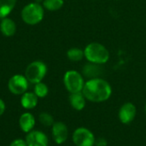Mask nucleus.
Masks as SVG:
<instances>
[{
    "instance_id": "obj_1",
    "label": "nucleus",
    "mask_w": 146,
    "mask_h": 146,
    "mask_svg": "<svg viewBox=\"0 0 146 146\" xmlns=\"http://www.w3.org/2000/svg\"><path fill=\"white\" fill-rule=\"evenodd\" d=\"M82 93L87 101L92 103H103L110 99L112 95L110 84L100 78L91 79L86 81Z\"/></svg>"
},
{
    "instance_id": "obj_2",
    "label": "nucleus",
    "mask_w": 146,
    "mask_h": 146,
    "mask_svg": "<svg viewBox=\"0 0 146 146\" xmlns=\"http://www.w3.org/2000/svg\"><path fill=\"white\" fill-rule=\"evenodd\" d=\"M84 55L88 62L98 65H104L110 60V51L104 44L98 42L88 44L84 49Z\"/></svg>"
},
{
    "instance_id": "obj_3",
    "label": "nucleus",
    "mask_w": 146,
    "mask_h": 146,
    "mask_svg": "<svg viewBox=\"0 0 146 146\" xmlns=\"http://www.w3.org/2000/svg\"><path fill=\"white\" fill-rule=\"evenodd\" d=\"M44 8L38 3H30L21 10V19L28 25H36L42 21L44 15Z\"/></svg>"
},
{
    "instance_id": "obj_4",
    "label": "nucleus",
    "mask_w": 146,
    "mask_h": 146,
    "mask_svg": "<svg viewBox=\"0 0 146 146\" xmlns=\"http://www.w3.org/2000/svg\"><path fill=\"white\" fill-rule=\"evenodd\" d=\"M85 83L84 76L76 70H68L64 74L63 84L69 93L82 92Z\"/></svg>"
},
{
    "instance_id": "obj_5",
    "label": "nucleus",
    "mask_w": 146,
    "mask_h": 146,
    "mask_svg": "<svg viewBox=\"0 0 146 146\" xmlns=\"http://www.w3.org/2000/svg\"><path fill=\"white\" fill-rule=\"evenodd\" d=\"M47 74V66L42 61H34L26 68L25 76L29 83L37 84L41 82Z\"/></svg>"
},
{
    "instance_id": "obj_6",
    "label": "nucleus",
    "mask_w": 146,
    "mask_h": 146,
    "mask_svg": "<svg viewBox=\"0 0 146 146\" xmlns=\"http://www.w3.org/2000/svg\"><path fill=\"white\" fill-rule=\"evenodd\" d=\"M72 139L75 146H94L96 138L91 130L81 127L74 131Z\"/></svg>"
},
{
    "instance_id": "obj_7",
    "label": "nucleus",
    "mask_w": 146,
    "mask_h": 146,
    "mask_svg": "<svg viewBox=\"0 0 146 146\" xmlns=\"http://www.w3.org/2000/svg\"><path fill=\"white\" fill-rule=\"evenodd\" d=\"M28 85L29 82L25 75L15 74L9 80L8 88L14 95H22L27 91Z\"/></svg>"
},
{
    "instance_id": "obj_8",
    "label": "nucleus",
    "mask_w": 146,
    "mask_h": 146,
    "mask_svg": "<svg viewBox=\"0 0 146 146\" xmlns=\"http://www.w3.org/2000/svg\"><path fill=\"white\" fill-rule=\"evenodd\" d=\"M52 139L57 145H62L68 138V129L65 123L62 121L54 122L51 127Z\"/></svg>"
},
{
    "instance_id": "obj_9",
    "label": "nucleus",
    "mask_w": 146,
    "mask_h": 146,
    "mask_svg": "<svg viewBox=\"0 0 146 146\" xmlns=\"http://www.w3.org/2000/svg\"><path fill=\"white\" fill-rule=\"evenodd\" d=\"M137 109L136 106L132 103H125L119 110L118 116L119 120L122 124L127 125L133 122L136 117Z\"/></svg>"
},
{
    "instance_id": "obj_10",
    "label": "nucleus",
    "mask_w": 146,
    "mask_h": 146,
    "mask_svg": "<svg viewBox=\"0 0 146 146\" xmlns=\"http://www.w3.org/2000/svg\"><path fill=\"white\" fill-rule=\"evenodd\" d=\"M25 141L27 146L49 145V139L47 135L39 130H33L27 133Z\"/></svg>"
},
{
    "instance_id": "obj_11",
    "label": "nucleus",
    "mask_w": 146,
    "mask_h": 146,
    "mask_svg": "<svg viewBox=\"0 0 146 146\" xmlns=\"http://www.w3.org/2000/svg\"><path fill=\"white\" fill-rule=\"evenodd\" d=\"M35 124L36 120L32 113L26 112L21 115L19 118V127L23 133H28L29 132L33 131L35 127Z\"/></svg>"
},
{
    "instance_id": "obj_12",
    "label": "nucleus",
    "mask_w": 146,
    "mask_h": 146,
    "mask_svg": "<svg viewBox=\"0 0 146 146\" xmlns=\"http://www.w3.org/2000/svg\"><path fill=\"white\" fill-rule=\"evenodd\" d=\"M103 74V68L101 65L88 62L83 67L82 69V75L86 78L95 79V78H100Z\"/></svg>"
},
{
    "instance_id": "obj_13",
    "label": "nucleus",
    "mask_w": 146,
    "mask_h": 146,
    "mask_svg": "<svg viewBox=\"0 0 146 146\" xmlns=\"http://www.w3.org/2000/svg\"><path fill=\"white\" fill-rule=\"evenodd\" d=\"M38 102V98L35 95L34 92H26L24 94L21 95V105L23 109L30 110L34 109Z\"/></svg>"
},
{
    "instance_id": "obj_14",
    "label": "nucleus",
    "mask_w": 146,
    "mask_h": 146,
    "mask_svg": "<svg viewBox=\"0 0 146 146\" xmlns=\"http://www.w3.org/2000/svg\"><path fill=\"white\" fill-rule=\"evenodd\" d=\"M0 31L3 36L11 37V36L15 35V33L16 25H15V21L9 17L3 18L0 22Z\"/></svg>"
},
{
    "instance_id": "obj_15",
    "label": "nucleus",
    "mask_w": 146,
    "mask_h": 146,
    "mask_svg": "<svg viewBox=\"0 0 146 146\" xmlns=\"http://www.w3.org/2000/svg\"><path fill=\"white\" fill-rule=\"evenodd\" d=\"M68 99L72 108L77 111H80L84 110V108L86 107V99L82 92L70 93Z\"/></svg>"
},
{
    "instance_id": "obj_16",
    "label": "nucleus",
    "mask_w": 146,
    "mask_h": 146,
    "mask_svg": "<svg viewBox=\"0 0 146 146\" xmlns=\"http://www.w3.org/2000/svg\"><path fill=\"white\" fill-rule=\"evenodd\" d=\"M16 4V0H0V18L8 17Z\"/></svg>"
},
{
    "instance_id": "obj_17",
    "label": "nucleus",
    "mask_w": 146,
    "mask_h": 146,
    "mask_svg": "<svg viewBox=\"0 0 146 146\" xmlns=\"http://www.w3.org/2000/svg\"><path fill=\"white\" fill-rule=\"evenodd\" d=\"M67 56L72 62H80L85 57L84 50H81L80 48H78V47L70 48L67 51Z\"/></svg>"
},
{
    "instance_id": "obj_18",
    "label": "nucleus",
    "mask_w": 146,
    "mask_h": 146,
    "mask_svg": "<svg viewBox=\"0 0 146 146\" xmlns=\"http://www.w3.org/2000/svg\"><path fill=\"white\" fill-rule=\"evenodd\" d=\"M64 4L63 0H44L43 7L50 11H56L62 8Z\"/></svg>"
},
{
    "instance_id": "obj_19",
    "label": "nucleus",
    "mask_w": 146,
    "mask_h": 146,
    "mask_svg": "<svg viewBox=\"0 0 146 146\" xmlns=\"http://www.w3.org/2000/svg\"><path fill=\"white\" fill-rule=\"evenodd\" d=\"M33 92L35 93V95L38 98H45L48 95L49 88H48L46 84H44V82L41 81V82H38V83L34 85Z\"/></svg>"
},
{
    "instance_id": "obj_20",
    "label": "nucleus",
    "mask_w": 146,
    "mask_h": 146,
    "mask_svg": "<svg viewBox=\"0 0 146 146\" xmlns=\"http://www.w3.org/2000/svg\"><path fill=\"white\" fill-rule=\"evenodd\" d=\"M38 121L44 127H52V125L54 124L53 116L47 112H42L38 115Z\"/></svg>"
},
{
    "instance_id": "obj_21",
    "label": "nucleus",
    "mask_w": 146,
    "mask_h": 146,
    "mask_svg": "<svg viewBox=\"0 0 146 146\" xmlns=\"http://www.w3.org/2000/svg\"><path fill=\"white\" fill-rule=\"evenodd\" d=\"M9 146H27V143L25 141V139H16L15 140H13Z\"/></svg>"
},
{
    "instance_id": "obj_22",
    "label": "nucleus",
    "mask_w": 146,
    "mask_h": 146,
    "mask_svg": "<svg viewBox=\"0 0 146 146\" xmlns=\"http://www.w3.org/2000/svg\"><path fill=\"white\" fill-rule=\"evenodd\" d=\"M108 142L106 140V139L100 137L95 139V145L96 146H107Z\"/></svg>"
},
{
    "instance_id": "obj_23",
    "label": "nucleus",
    "mask_w": 146,
    "mask_h": 146,
    "mask_svg": "<svg viewBox=\"0 0 146 146\" xmlns=\"http://www.w3.org/2000/svg\"><path fill=\"white\" fill-rule=\"evenodd\" d=\"M5 110H6V104L2 98H0V116L3 115V113L5 112Z\"/></svg>"
},
{
    "instance_id": "obj_24",
    "label": "nucleus",
    "mask_w": 146,
    "mask_h": 146,
    "mask_svg": "<svg viewBox=\"0 0 146 146\" xmlns=\"http://www.w3.org/2000/svg\"><path fill=\"white\" fill-rule=\"evenodd\" d=\"M44 0H34V2L35 3H40L41 2H43Z\"/></svg>"
},
{
    "instance_id": "obj_25",
    "label": "nucleus",
    "mask_w": 146,
    "mask_h": 146,
    "mask_svg": "<svg viewBox=\"0 0 146 146\" xmlns=\"http://www.w3.org/2000/svg\"><path fill=\"white\" fill-rule=\"evenodd\" d=\"M145 113H146V103H145Z\"/></svg>"
}]
</instances>
